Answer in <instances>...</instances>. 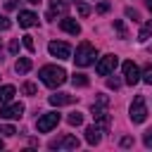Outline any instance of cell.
<instances>
[{
  "instance_id": "obj_1",
  "label": "cell",
  "mask_w": 152,
  "mask_h": 152,
  "mask_svg": "<svg viewBox=\"0 0 152 152\" xmlns=\"http://www.w3.org/2000/svg\"><path fill=\"white\" fill-rule=\"evenodd\" d=\"M38 76H40V81H43L48 88H57V86H62V83L66 81V71H64L62 66H57V64H45V66H40Z\"/></svg>"
},
{
  "instance_id": "obj_12",
  "label": "cell",
  "mask_w": 152,
  "mask_h": 152,
  "mask_svg": "<svg viewBox=\"0 0 152 152\" xmlns=\"http://www.w3.org/2000/svg\"><path fill=\"white\" fill-rule=\"evenodd\" d=\"M36 24H38V14H33V12H28V10L19 12V26H21V28H31V26H36Z\"/></svg>"
},
{
  "instance_id": "obj_8",
  "label": "cell",
  "mask_w": 152,
  "mask_h": 152,
  "mask_svg": "<svg viewBox=\"0 0 152 152\" xmlns=\"http://www.w3.org/2000/svg\"><path fill=\"white\" fill-rule=\"evenodd\" d=\"M124 78H126L128 86H135V83L140 81V69H138V64H135L133 59L124 62Z\"/></svg>"
},
{
  "instance_id": "obj_31",
  "label": "cell",
  "mask_w": 152,
  "mask_h": 152,
  "mask_svg": "<svg viewBox=\"0 0 152 152\" xmlns=\"http://www.w3.org/2000/svg\"><path fill=\"white\" fill-rule=\"evenodd\" d=\"M131 145H133V138H131V135L121 138V147H131Z\"/></svg>"
},
{
  "instance_id": "obj_27",
  "label": "cell",
  "mask_w": 152,
  "mask_h": 152,
  "mask_svg": "<svg viewBox=\"0 0 152 152\" xmlns=\"http://www.w3.org/2000/svg\"><path fill=\"white\" fill-rule=\"evenodd\" d=\"M142 140H145V145H147V147H152V128H150V131H145V138H142Z\"/></svg>"
},
{
  "instance_id": "obj_20",
  "label": "cell",
  "mask_w": 152,
  "mask_h": 152,
  "mask_svg": "<svg viewBox=\"0 0 152 152\" xmlns=\"http://www.w3.org/2000/svg\"><path fill=\"white\" fill-rule=\"evenodd\" d=\"M66 121H69L71 126H81V124H83V114H81V112H71V114L66 116Z\"/></svg>"
},
{
  "instance_id": "obj_26",
  "label": "cell",
  "mask_w": 152,
  "mask_h": 152,
  "mask_svg": "<svg viewBox=\"0 0 152 152\" xmlns=\"http://www.w3.org/2000/svg\"><path fill=\"white\" fill-rule=\"evenodd\" d=\"M10 26H12V21H10L7 17H0V31H7Z\"/></svg>"
},
{
  "instance_id": "obj_29",
  "label": "cell",
  "mask_w": 152,
  "mask_h": 152,
  "mask_svg": "<svg viewBox=\"0 0 152 152\" xmlns=\"http://www.w3.org/2000/svg\"><path fill=\"white\" fill-rule=\"evenodd\" d=\"M10 52H12V55L19 52V40H12V43H10Z\"/></svg>"
},
{
  "instance_id": "obj_2",
  "label": "cell",
  "mask_w": 152,
  "mask_h": 152,
  "mask_svg": "<svg viewBox=\"0 0 152 152\" xmlns=\"http://www.w3.org/2000/svg\"><path fill=\"white\" fill-rule=\"evenodd\" d=\"M95 57H97L95 45L88 43V40H83V43L76 48V57H74V62H76V66H88V64L95 62Z\"/></svg>"
},
{
  "instance_id": "obj_16",
  "label": "cell",
  "mask_w": 152,
  "mask_h": 152,
  "mask_svg": "<svg viewBox=\"0 0 152 152\" xmlns=\"http://www.w3.org/2000/svg\"><path fill=\"white\" fill-rule=\"evenodd\" d=\"M86 140H88V145H97L100 142V128L97 126H88L86 128Z\"/></svg>"
},
{
  "instance_id": "obj_17",
  "label": "cell",
  "mask_w": 152,
  "mask_h": 152,
  "mask_svg": "<svg viewBox=\"0 0 152 152\" xmlns=\"http://www.w3.org/2000/svg\"><path fill=\"white\" fill-rule=\"evenodd\" d=\"M31 59L28 57H21V59H17V64H14V69H17V74H28L31 71Z\"/></svg>"
},
{
  "instance_id": "obj_24",
  "label": "cell",
  "mask_w": 152,
  "mask_h": 152,
  "mask_svg": "<svg viewBox=\"0 0 152 152\" xmlns=\"http://www.w3.org/2000/svg\"><path fill=\"white\" fill-rule=\"evenodd\" d=\"M21 90H24L26 95H36V90H38V88H36V83H24V86H21Z\"/></svg>"
},
{
  "instance_id": "obj_32",
  "label": "cell",
  "mask_w": 152,
  "mask_h": 152,
  "mask_svg": "<svg viewBox=\"0 0 152 152\" xmlns=\"http://www.w3.org/2000/svg\"><path fill=\"white\" fill-rule=\"evenodd\" d=\"M126 17H133V19H138V12H135V10H131V7H128V10H126Z\"/></svg>"
},
{
  "instance_id": "obj_18",
  "label": "cell",
  "mask_w": 152,
  "mask_h": 152,
  "mask_svg": "<svg viewBox=\"0 0 152 152\" xmlns=\"http://www.w3.org/2000/svg\"><path fill=\"white\" fill-rule=\"evenodd\" d=\"M150 33H152V19H147V21L142 24V28H140V33H138V40L145 43V40L150 38Z\"/></svg>"
},
{
  "instance_id": "obj_34",
  "label": "cell",
  "mask_w": 152,
  "mask_h": 152,
  "mask_svg": "<svg viewBox=\"0 0 152 152\" xmlns=\"http://www.w3.org/2000/svg\"><path fill=\"white\" fill-rule=\"evenodd\" d=\"M26 2H31V5H38V2H40V0H26Z\"/></svg>"
},
{
  "instance_id": "obj_7",
  "label": "cell",
  "mask_w": 152,
  "mask_h": 152,
  "mask_svg": "<svg viewBox=\"0 0 152 152\" xmlns=\"http://www.w3.org/2000/svg\"><path fill=\"white\" fill-rule=\"evenodd\" d=\"M119 64V57L116 55H104L100 62H97V66H95V71L100 74V76H109L112 71H114V66Z\"/></svg>"
},
{
  "instance_id": "obj_19",
  "label": "cell",
  "mask_w": 152,
  "mask_h": 152,
  "mask_svg": "<svg viewBox=\"0 0 152 152\" xmlns=\"http://www.w3.org/2000/svg\"><path fill=\"white\" fill-rule=\"evenodd\" d=\"M71 83H74L76 88H86L90 81H88V76H86V74H74V76H71Z\"/></svg>"
},
{
  "instance_id": "obj_10",
  "label": "cell",
  "mask_w": 152,
  "mask_h": 152,
  "mask_svg": "<svg viewBox=\"0 0 152 152\" xmlns=\"http://www.w3.org/2000/svg\"><path fill=\"white\" fill-rule=\"evenodd\" d=\"M93 116L97 119V116H104V114H109V97L107 95H97V100L93 102Z\"/></svg>"
},
{
  "instance_id": "obj_14",
  "label": "cell",
  "mask_w": 152,
  "mask_h": 152,
  "mask_svg": "<svg viewBox=\"0 0 152 152\" xmlns=\"http://www.w3.org/2000/svg\"><path fill=\"white\" fill-rule=\"evenodd\" d=\"M64 12H66V2L52 0V5H50V10H48V19H55L57 14H64Z\"/></svg>"
},
{
  "instance_id": "obj_35",
  "label": "cell",
  "mask_w": 152,
  "mask_h": 152,
  "mask_svg": "<svg viewBox=\"0 0 152 152\" xmlns=\"http://www.w3.org/2000/svg\"><path fill=\"white\" fill-rule=\"evenodd\" d=\"M2 147H5V142H2V140H0V150H2Z\"/></svg>"
},
{
  "instance_id": "obj_33",
  "label": "cell",
  "mask_w": 152,
  "mask_h": 152,
  "mask_svg": "<svg viewBox=\"0 0 152 152\" xmlns=\"http://www.w3.org/2000/svg\"><path fill=\"white\" fill-rule=\"evenodd\" d=\"M145 5H147V10L152 12V0H145Z\"/></svg>"
},
{
  "instance_id": "obj_30",
  "label": "cell",
  "mask_w": 152,
  "mask_h": 152,
  "mask_svg": "<svg viewBox=\"0 0 152 152\" xmlns=\"http://www.w3.org/2000/svg\"><path fill=\"white\" fill-rule=\"evenodd\" d=\"M0 133H5V135H14L17 131H14V126H2V131Z\"/></svg>"
},
{
  "instance_id": "obj_21",
  "label": "cell",
  "mask_w": 152,
  "mask_h": 152,
  "mask_svg": "<svg viewBox=\"0 0 152 152\" xmlns=\"http://www.w3.org/2000/svg\"><path fill=\"white\" fill-rule=\"evenodd\" d=\"M74 2H76V7H78V14H81V17H88V14H90V7H88V5H83L81 0H74Z\"/></svg>"
},
{
  "instance_id": "obj_22",
  "label": "cell",
  "mask_w": 152,
  "mask_h": 152,
  "mask_svg": "<svg viewBox=\"0 0 152 152\" xmlns=\"http://www.w3.org/2000/svg\"><path fill=\"white\" fill-rule=\"evenodd\" d=\"M140 76H142V81H145V83H150V86H152V64H147V66H145V71H142Z\"/></svg>"
},
{
  "instance_id": "obj_11",
  "label": "cell",
  "mask_w": 152,
  "mask_h": 152,
  "mask_svg": "<svg viewBox=\"0 0 152 152\" xmlns=\"http://www.w3.org/2000/svg\"><path fill=\"white\" fill-rule=\"evenodd\" d=\"M74 102H76V95H69V93L50 95V104H55V107H64V104H74Z\"/></svg>"
},
{
  "instance_id": "obj_23",
  "label": "cell",
  "mask_w": 152,
  "mask_h": 152,
  "mask_svg": "<svg viewBox=\"0 0 152 152\" xmlns=\"http://www.w3.org/2000/svg\"><path fill=\"white\" fill-rule=\"evenodd\" d=\"M24 48H26L28 52H33V50H36V43H33V36H24Z\"/></svg>"
},
{
  "instance_id": "obj_15",
  "label": "cell",
  "mask_w": 152,
  "mask_h": 152,
  "mask_svg": "<svg viewBox=\"0 0 152 152\" xmlns=\"http://www.w3.org/2000/svg\"><path fill=\"white\" fill-rule=\"evenodd\" d=\"M14 86H0V104H7V102H12V97H14Z\"/></svg>"
},
{
  "instance_id": "obj_3",
  "label": "cell",
  "mask_w": 152,
  "mask_h": 152,
  "mask_svg": "<svg viewBox=\"0 0 152 152\" xmlns=\"http://www.w3.org/2000/svg\"><path fill=\"white\" fill-rule=\"evenodd\" d=\"M145 119H147V104H145V97L138 95L133 100V104H131V121L133 124H142Z\"/></svg>"
},
{
  "instance_id": "obj_6",
  "label": "cell",
  "mask_w": 152,
  "mask_h": 152,
  "mask_svg": "<svg viewBox=\"0 0 152 152\" xmlns=\"http://www.w3.org/2000/svg\"><path fill=\"white\" fill-rule=\"evenodd\" d=\"M48 50H50V55L57 57V59H69V57H71V48H69L66 43H62V40H50V43H48Z\"/></svg>"
},
{
  "instance_id": "obj_13",
  "label": "cell",
  "mask_w": 152,
  "mask_h": 152,
  "mask_svg": "<svg viewBox=\"0 0 152 152\" xmlns=\"http://www.w3.org/2000/svg\"><path fill=\"white\" fill-rule=\"evenodd\" d=\"M59 28H62V31H66V33H71V36H78V33H81L78 21H76V19H69V17L59 21Z\"/></svg>"
},
{
  "instance_id": "obj_25",
  "label": "cell",
  "mask_w": 152,
  "mask_h": 152,
  "mask_svg": "<svg viewBox=\"0 0 152 152\" xmlns=\"http://www.w3.org/2000/svg\"><path fill=\"white\" fill-rule=\"evenodd\" d=\"M119 86H121V81L114 76V78H107V88H112V90H119Z\"/></svg>"
},
{
  "instance_id": "obj_5",
  "label": "cell",
  "mask_w": 152,
  "mask_h": 152,
  "mask_svg": "<svg viewBox=\"0 0 152 152\" xmlns=\"http://www.w3.org/2000/svg\"><path fill=\"white\" fill-rule=\"evenodd\" d=\"M57 124H59V114H57V112H45V114L36 121V128H38L40 133H48V131H52Z\"/></svg>"
},
{
  "instance_id": "obj_4",
  "label": "cell",
  "mask_w": 152,
  "mask_h": 152,
  "mask_svg": "<svg viewBox=\"0 0 152 152\" xmlns=\"http://www.w3.org/2000/svg\"><path fill=\"white\" fill-rule=\"evenodd\" d=\"M50 150H76L78 147V138L76 135H59V138H52L48 142Z\"/></svg>"
},
{
  "instance_id": "obj_28",
  "label": "cell",
  "mask_w": 152,
  "mask_h": 152,
  "mask_svg": "<svg viewBox=\"0 0 152 152\" xmlns=\"http://www.w3.org/2000/svg\"><path fill=\"white\" fill-rule=\"evenodd\" d=\"M97 12H100V14L109 12V2H100V5H97Z\"/></svg>"
},
{
  "instance_id": "obj_9",
  "label": "cell",
  "mask_w": 152,
  "mask_h": 152,
  "mask_svg": "<svg viewBox=\"0 0 152 152\" xmlns=\"http://www.w3.org/2000/svg\"><path fill=\"white\" fill-rule=\"evenodd\" d=\"M24 114V104L14 102V104H0V119H19Z\"/></svg>"
}]
</instances>
